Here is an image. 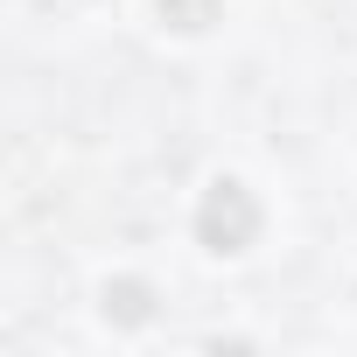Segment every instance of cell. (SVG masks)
I'll list each match as a JSON object with an SVG mask.
<instances>
[{"mask_svg":"<svg viewBox=\"0 0 357 357\" xmlns=\"http://www.w3.org/2000/svg\"><path fill=\"white\" fill-rule=\"evenodd\" d=\"M259 197L238 183V175H218V183L204 190V204H197V238L218 252V259H231V252H245L252 238H259Z\"/></svg>","mask_w":357,"mask_h":357,"instance_id":"1","label":"cell"},{"mask_svg":"<svg viewBox=\"0 0 357 357\" xmlns=\"http://www.w3.org/2000/svg\"><path fill=\"white\" fill-rule=\"evenodd\" d=\"M105 315L126 322V329H140V322L154 315V287H147V280H112V287H105Z\"/></svg>","mask_w":357,"mask_h":357,"instance_id":"2","label":"cell"},{"mask_svg":"<svg viewBox=\"0 0 357 357\" xmlns=\"http://www.w3.org/2000/svg\"><path fill=\"white\" fill-rule=\"evenodd\" d=\"M218 8H225V0H161V22L197 36V29H211V22H218Z\"/></svg>","mask_w":357,"mask_h":357,"instance_id":"3","label":"cell"}]
</instances>
